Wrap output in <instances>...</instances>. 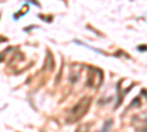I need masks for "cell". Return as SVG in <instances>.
I'll return each instance as SVG.
<instances>
[{"label": "cell", "mask_w": 147, "mask_h": 132, "mask_svg": "<svg viewBox=\"0 0 147 132\" xmlns=\"http://www.w3.org/2000/svg\"><path fill=\"white\" fill-rule=\"evenodd\" d=\"M90 103H91V98H90V97H84L82 100H80V101L71 109V113H69V116H68V121H66V122L72 123V122H77L78 119H81L85 113H87L88 107H90Z\"/></svg>", "instance_id": "1"}, {"label": "cell", "mask_w": 147, "mask_h": 132, "mask_svg": "<svg viewBox=\"0 0 147 132\" xmlns=\"http://www.w3.org/2000/svg\"><path fill=\"white\" fill-rule=\"evenodd\" d=\"M96 76H97V78L103 76L102 70H99V69H94V68H88V78H87V84H88L90 87H99L100 84H102V81L96 79Z\"/></svg>", "instance_id": "2"}, {"label": "cell", "mask_w": 147, "mask_h": 132, "mask_svg": "<svg viewBox=\"0 0 147 132\" xmlns=\"http://www.w3.org/2000/svg\"><path fill=\"white\" fill-rule=\"evenodd\" d=\"M110 126H112V121H110V119H109V121H107V123H105V126H103V129H102L100 132H107Z\"/></svg>", "instance_id": "3"}, {"label": "cell", "mask_w": 147, "mask_h": 132, "mask_svg": "<svg viewBox=\"0 0 147 132\" xmlns=\"http://www.w3.org/2000/svg\"><path fill=\"white\" fill-rule=\"evenodd\" d=\"M140 103H141V98H140V97H137L136 100H134V101L129 104V107H136V106H137V104H140Z\"/></svg>", "instance_id": "4"}, {"label": "cell", "mask_w": 147, "mask_h": 132, "mask_svg": "<svg viewBox=\"0 0 147 132\" xmlns=\"http://www.w3.org/2000/svg\"><path fill=\"white\" fill-rule=\"evenodd\" d=\"M0 41H5V38H0Z\"/></svg>", "instance_id": "5"}]
</instances>
